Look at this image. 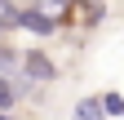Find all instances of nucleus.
I'll list each match as a JSON object with an SVG mask.
<instances>
[{
  "instance_id": "f257e3e1",
  "label": "nucleus",
  "mask_w": 124,
  "mask_h": 120,
  "mask_svg": "<svg viewBox=\"0 0 124 120\" xmlns=\"http://www.w3.org/2000/svg\"><path fill=\"white\" fill-rule=\"evenodd\" d=\"M22 76H27V80H36V85H49V80H58V67H53V58H49V53L27 49V53H22Z\"/></svg>"
},
{
  "instance_id": "f03ea898",
  "label": "nucleus",
  "mask_w": 124,
  "mask_h": 120,
  "mask_svg": "<svg viewBox=\"0 0 124 120\" xmlns=\"http://www.w3.org/2000/svg\"><path fill=\"white\" fill-rule=\"evenodd\" d=\"M18 27L31 31V36H53V31H58V18H49L44 9L31 5V9H18Z\"/></svg>"
},
{
  "instance_id": "7ed1b4c3",
  "label": "nucleus",
  "mask_w": 124,
  "mask_h": 120,
  "mask_svg": "<svg viewBox=\"0 0 124 120\" xmlns=\"http://www.w3.org/2000/svg\"><path fill=\"white\" fill-rule=\"evenodd\" d=\"M71 120H106V111H102L98 98H80V102H75V111H71Z\"/></svg>"
},
{
  "instance_id": "20e7f679",
  "label": "nucleus",
  "mask_w": 124,
  "mask_h": 120,
  "mask_svg": "<svg viewBox=\"0 0 124 120\" xmlns=\"http://www.w3.org/2000/svg\"><path fill=\"white\" fill-rule=\"evenodd\" d=\"M98 102H102V111H106V120H111V116H115V120H124V94H115V89H111V94H102Z\"/></svg>"
},
{
  "instance_id": "39448f33",
  "label": "nucleus",
  "mask_w": 124,
  "mask_h": 120,
  "mask_svg": "<svg viewBox=\"0 0 124 120\" xmlns=\"http://www.w3.org/2000/svg\"><path fill=\"white\" fill-rule=\"evenodd\" d=\"M13 71H22V53H13L0 44V76H13Z\"/></svg>"
},
{
  "instance_id": "423d86ee",
  "label": "nucleus",
  "mask_w": 124,
  "mask_h": 120,
  "mask_svg": "<svg viewBox=\"0 0 124 120\" xmlns=\"http://www.w3.org/2000/svg\"><path fill=\"white\" fill-rule=\"evenodd\" d=\"M36 9H44V13H49V18H58V22H67L71 0H36Z\"/></svg>"
},
{
  "instance_id": "0eeeda50",
  "label": "nucleus",
  "mask_w": 124,
  "mask_h": 120,
  "mask_svg": "<svg viewBox=\"0 0 124 120\" xmlns=\"http://www.w3.org/2000/svg\"><path fill=\"white\" fill-rule=\"evenodd\" d=\"M13 102H18V85H13L9 76H0V111H9Z\"/></svg>"
},
{
  "instance_id": "6e6552de",
  "label": "nucleus",
  "mask_w": 124,
  "mask_h": 120,
  "mask_svg": "<svg viewBox=\"0 0 124 120\" xmlns=\"http://www.w3.org/2000/svg\"><path fill=\"white\" fill-rule=\"evenodd\" d=\"M18 27V9H13V0H0V31H13Z\"/></svg>"
},
{
  "instance_id": "1a4fd4ad",
  "label": "nucleus",
  "mask_w": 124,
  "mask_h": 120,
  "mask_svg": "<svg viewBox=\"0 0 124 120\" xmlns=\"http://www.w3.org/2000/svg\"><path fill=\"white\" fill-rule=\"evenodd\" d=\"M0 120H9V116H5V111H0Z\"/></svg>"
}]
</instances>
